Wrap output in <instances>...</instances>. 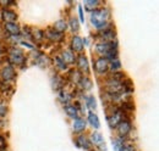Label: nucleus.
<instances>
[{
    "mask_svg": "<svg viewBox=\"0 0 159 151\" xmlns=\"http://www.w3.org/2000/svg\"><path fill=\"white\" fill-rule=\"evenodd\" d=\"M62 61L67 65V63H72L75 61V55L71 50H64L62 51Z\"/></svg>",
    "mask_w": 159,
    "mask_h": 151,
    "instance_id": "4468645a",
    "label": "nucleus"
},
{
    "mask_svg": "<svg viewBox=\"0 0 159 151\" xmlns=\"http://www.w3.org/2000/svg\"><path fill=\"white\" fill-rule=\"evenodd\" d=\"M120 68H121V63H120L119 60L118 58L113 60V62H111V71H119Z\"/></svg>",
    "mask_w": 159,
    "mask_h": 151,
    "instance_id": "bb28decb",
    "label": "nucleus"
},
{
    "mask_svg": "<svg viewBox=\"0 0 159 151\" xmlns=\"http://www.w3.org/2000/svg\"><path fill=\"white\" fill-rule=\"evenodd\" d=\"M55 65H57V67L59 68V70H66V67H67V65L62 61V58H60V57H57L55 58Z\"/></svg>",
    "mask_w": 159,
    "mask_h": 151,
    "instance_id": "393cba45",
    "label": "nucleus"
},
{
    "mask_svg": "<svg viewBox=\"0 0 159 151\" xmlns=\"http://www.w3.org/2000/svg\"><path fill=\"white\" fill-rule=\"evenodd\" d=\"M70 26H71V29H72L74 32H77V31L80 29V23L76 19H71V21H70Z\"/></svg>",
    "mask_w": 159,
    "mask_h": 151,
    "instance_id": "a878e982",
    "label": "nucleus"
},
{
    "mask_svg": "<svg viewBox=\"0 0 159 151\" xmlns=\"http://www.w3.org/2000/svg\"><path fill=\"white\" fill-rule=\"evenodd\" d=\"M5 31L7 32V33H10V34H12V36H16V34H19L20 33V27H19V24L17 23H6L5 24Z\"/></svg>",
    "mask_w": 159,
    "mask_h": 151,
    "instance_id": "ddd939ff",
    "label": "nucleus"
},
{
    "mask_svg": "<svg viewBox=\"0 0 159 151\" xmlns=\"http://www.w3.org/2000/svg\"><path fill=\"white\" fill-rule=\"evenodd\" d=\"M79 14H80V19H81V22H84V17H83V11H82V7L79 6Z\"/></svg>",
    "mask_w": 159,
    "mask_h": 151,
    "instance_id": "c756f323",
    "label": "nucleus"
},
{
    "mask_svg": "<svg viewBox=\"0 0 159 151\" xmlns=\"http://www.w3.org/2000/svg\"><path fill=\"white\" fill-rule=\"evenodd\" d=\"M122 151H135V148L132 145H125V148H124Z\"/></svg>",
    "mask_w": 159,
    "mask_h": 151,
    "instance_id": "7c9ffc66",
    "label": "nucleus"
},
{
    "mask_svg": "<svg viewBox=\"0 0 159 151\" xmlns=\"http://www.w3.org/2000/svg\"><path fill=\"white\" fill-rule=\"evenodd\" d=\"M115 148H116V151H122L124 148H125V143H124V138H119L118 140H115Z\"/></svg>",
    "mask_w": 159,
    "mask_h": 151,
    "instance_id": "b1692460",
    "label": "nucleus"
},
{
    "mask_svg": "<svg viewBox=\"0 0 159 151\" xmlns=\"http://www.w3.org/2000/svg\"><path fill=\"white\" fill-rule=\"evenodd\" d=\"M47 36H48V38H49L50 40H60V39L62 38V33H59V32H57V31L49 29V31L47 32Z\"/></svg>",
    "mask_w": 159,
    "mask_h": 151,
    "instance_id": "6ab92c4d",
    "label": "nucleus"
},
{
    "mask_svg": "<svg viewBox=\"0 0 159 151\" xmlns=\"http://www.w3.org/2000/svg\"><path fill=\"white\" fill-rule=\"evenodd\" d=\"M16 19H17V15H16L14 11L7 10V9H5V10L2 11V19H4L6 23H14V21H16Z\"/></svg>",
    "mask_w": 159,
    "mask_h": 151,
    "instance_id": "0eeeda50",
    "label": "nucleus"
},
{
    "mask_svg": "<svg viewBox=\"0 0 159 151\" xmlns=\"http://www.w3.org/2000/svg\"><path fill=\"white\" fill-rule=\"evenodd\" d=\"M84 128H86V121L81 117H77L74 122V132L81 133L84 131Z\"/></svg>",
    "mask_w": 159,
    "mask_h": 151,
    "instance_id": "6e6552de",
    "label": "nucleus"
},
{
    "mask_svg": "<svg viewBox=\"0 0 159 151\" xmlns=\"http://www.w3.org/2000/svg\"><path fill=\"white\" fill-rule=\"evenodd\" d=\"M66 27H67V24H66V22H65L64 19H59V21H57V22L54 23V29H55L57 32H59V33L65 32V31H66Z\"/></svg>",
    "mask_w": 159,
    "mask_h": 151,
    "instance_id": "f3484780",
    "label": "nucleus"
},
{
    "mask_svg": "<svg viewBox=\"0 0 159 151\" xmlns=\"http://www.w3.org/2000/svg\"><path fill=\"white\" fill-rule=\"evenodd\" d=\"M6 111H7V110H6V106L0 102V117H4V116L6 114Z\"/></svg>",
    "mask_w": 159,
    "mask_h": 151,
    "instance_id": "cd10ccee",
    "label": "nucleus"
},
{
    "mask_svg": "<svg viewBox=\"0 0 159 151\" xmlns=\"http://www.w3.org/2000/svg\"><path fill=\"white\" fill-rule=\"evenodd\" d=\"M98 4H99L98 1L88 0V1H86V2H84V6H86V7L88 9V10H92V11H93V10H96V7L98 6Z\"/></svg>",
    "mask_w": 159,
    "mask_h": 151,
    "instance_id": "4be33fe9",
    "label": "nucleus"
},
{
    "mask_svg": "<svg viewBox=\"0 0 159 151\" xmlns=\"http://www.w3.org/2000/svg\"><path fill=\"white\" fill-rule=\"evenodd\" d=\"M77 145H79L80 148H82V149L88 150L91 148V141L86 136H79L77 138Z\"/></svg>",
    "mask_w": 159,
    "mask_h": 151,
    "instance_id": "2eb2a0df",
    "label": "nucleus"
},
{
    "mask_svg": "<svg viewBox=\"0 0 159 151\" xmlns=\"http://www.w3.org/2000/svg\"><path fill=\"white\" fill-rule=\"evenodd\" d=\"M81 84H82V87L84 88V89H87V90H89L91 88H92V82H91V79L89 78H81Z\"/></svg>",
    "mask_w": 159,
    "mask_h": 151,
    "instance_id": "412c9836",
    "label": "nucleus"
},
{
    "mask_svg": "<svg viewBox=\"0 0 159 151\" xmlns=\"http://www.w3.org/2000/svg\"><path fill=\"white\" fill-rule=\"evenodd\" d=\"M122 89H124L125 92H132V90H134V87H132L130 79H125V80H124V83H122Z\"/></svg>",
    "mask_w": 159,
    "mask_h": 151,
    "instance_id": "5701e85b",
    "label": "nucleus"
},
{
    "mask_svg": "<svg viewBox=\"0 0 159 151\" xmlns=\"http://www.w3.org/2000/svg\"><path fill=\"white\" fill-rule=\"evenodd\" d=\"M94 68H96V71H97L98 73H105V72L108 71V68H109V62H108V60H107V58H103V57L98 58V60L94 62Z\"/></svg>",
    "mask_w": 159,
    "mask_h": 151,
    "instance_id": "7ed1b4c3",
    "label": "nucleus"
},
{
    "mask_svg": "<svg viewBox=\"0 0 159 151\" xmlns=\"http://www.w3.org/2000/svg\"><path fill=\"white\" fill-rule=\"evenodd\" d=\"M92 143L97 146V148H99L100 150H105V143H104V138L102 136V134L100 133H93L92 134Z\"/></svg>",
    "mask_w": 159,
    "mask_h": 151,
    "instance_id": "39448f33",
    "label": "nucleus"
},
{
    "mask_svg": "<svg viewBox=\"0 0 159 151\" xmlns=\"http://www.w3.org/2000/svg\"><path fill=\"white\" fill-rule=\"evenodd\" d=\"M121 121H122V119H121V113L120 112H114L109 118H108V122H109V124H110L111 128L118 127V124H119Z\"/></svg>",
    "mask_w": 159,
    "mask_h": 151,
    "instance_id": "1a4fd4ad",
    "label": "nucleus"
},
{
    "mask_svg": "<svg viewBox=\"0 0 159 151\" xmlns=\"http://www.w3.org/2000/svg\"><path fill=\"white\" fill-rule=\"evenodd\" d=\"M1 76H2V78H4V80H11V79H14L15 78V71H14V68L12 67H5L2 71H1Z\"/></svg>",
    "mask_w": 159,
    "mask_h": 151,
    "instance_id": "9b49d317",
    "label": "nucleus"
},
{
    "mask_svg": "<svg viewBox=\"0 0 159 151\" xmlns=\"http://www.w3.org/2000/svg\"><path fill=\"white\" fill-rule=\"evenodd\" d=\"M10 60H11V62H14L16 65H21L25 61L23 53L21 51L20 49H12L10 51Z\"/></svg>",
    "mask_w": 159,
    "mask_h": 151,
    "instance_id": "f03ea898",
    "label": "nucleus"
},
{
    "mask_svg": "<svg viewBox=\"0 0 159 151\" xmlns=\"http://www.w3.org/2000/svg\"><path fill=\"white\" fill-rule=\"evenodd\" d=\"M64 109H65V112L67 113L71 118H74V119L77 118V110H76L75 106H72V105H66Z\"/></svg>",
    "mask_w": 159,
    "mask_h": 151,
    "instance_id": "a211bd4d",
    "label": "nucleus"
},
{
    "mask_svg": "<svg viewBox=\"0 0 159 151\" xmlns=\"http://www.w3.org/2000/svg\"><path fill=\"white\" fill-rule=\"evenodd\" d=\"M96 49H97V51L99 53V54H104V55H107L111 49H116V48H114V43H99V44H97V46H96Z\"/></svg>",
    "mask_w": 159,
    "mask_h": 151,
    "instance_id": "423d86ee",
    "label": "nucleus"
},
{
    "mask_svg": "<svg viewBox=\"0 0 159 151\" xmlns=\"http://www.w3.org/2000/svg\"><path fill=\"white\" fill-rule=\"evenodd\" d=\"M110 17V12L109 10L107 9H102V10H93L92 14H91V21H92V24L98 28V29H102L107 26L108 23V19Z\"/></svg>",
    "mask_w": 159,
    "mask_h": 151,
    "instance_id": "f257e3e1",
    "label": "nucleus"
},
{
    "mask_svg": "<svg viewBox=\"0 0 159 151\" xmlns=\"http://www.w3.org/2000/svg\"><path fill=\"white\" fill-rule=\"evenodd\" d=\"M69 97H70V96H69L67 93H64V92L60 93V100H61V101H64V100H65V101H69Z\"/></svg>",
    "mask_w": 159,
    "mask_h": 151,
    "instance_id": "c85d7f7f",
    "label": "nucleus"
},
{
    "mask_svg": "<svg viewBox=\"0 0 159 151\" xmlns=\"http://www.w3.org/2000/svg\"><path fill=\"white\" fill-rule=\"evenodd\" d=\"M77 66L81 71L83 72H88L89 71V66H88V61L84 55H80L79 60H77Z\"/></svg>",
    "mask_w": 159,
    "mask_h": 151,
    "instance_id": "f8f14e48",
    "label": "nucleus"
},
{
    "mask_svg": "<svg viewBox=\"0 0 159 151\" xmlns=\"http://www.w3.org/2000/svg\"><path fill=\"white\" fill-rule=\"evenodd\" d=\"M88 121H89L91 126H92V127H94L96 129H97V128H99V127H100L99 118H98V116H97L96 113H93V112L89 113V114H88Z\"/></svg>",
    "mask_w": 159,
    "mask_h": 151,
    "instance_id": "dca6fc26",
    "label": "nucleus"
},
{
    "mask_svg": "<svg viewBox=\"0 0 159 151\" xmlns=\"http://www.w3.org/2000/svg\"><path fill=\"white\" fill-rule=\"evenodd\" d=\"M71 46H72V49H74L75 51L81 53V51L83 50V40H82L80 37H77V36H75V37L72 38Z\"/></svg>",
    "mask_w": 159,
    "mask_h": 151,
    "instance_id": "9d476101",
    "label": "nucleus"
},
{
    "mask_svg": "<svg viewBox=\"0 0 159 151\" xmlns=\"http://www.w3.org/2000/svg\"><path fill=\"white\" fill-rule=\"evenodd\" d=\"M118 132H119V134L122 138L126 136L129 133L131 132V123L129 121H126V119L121 121L119 124H118Z\"/></svg>",
    "mask_w": 159,
    "mask_h": 151,
    "instance_id": "20e7f679",
    "label": "nucleus"
},
{
    "mask_svg": "<svg viewBox=\"0 0 159 151\" xmlns=\"http://www.w3.org/2000/svg\"><path fill=\"white\" fill-rule=\"evenodd\" d=\"M86 102H87V107H88L89 110H94L96 106H97V102H96V100H94L93 96H88V97L86 99Z\"/></svg>",
    "mask_w": 159,
    "mask_h": 151,
    "instance_id": "aec40b11",
    "label": "nucleus"
}]
</instances>
